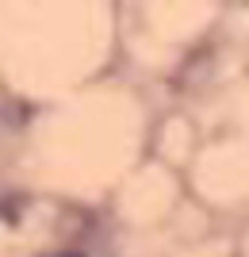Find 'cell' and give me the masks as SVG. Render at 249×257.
<instances>
[{
  "mask_svg": "<svg viewBox=\"0 0 249 257\" xmlns=\"http://www.w3.org/2000/svg\"><path fill=\"white\" fill-rule=\"evenodd\" d=\"M62 257H81V253H62Z\"/></svg>",
  "mask_w": 249,
  "mask_h": 257,
  "instance_id": "6da1fadb",
  "label": "cell"
}]
</instances>
